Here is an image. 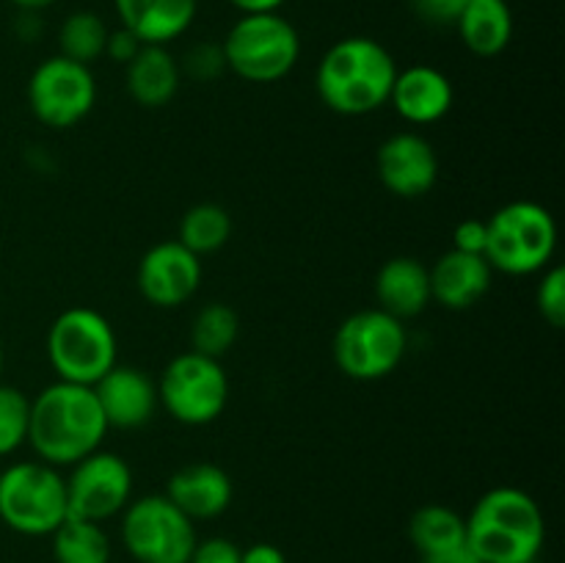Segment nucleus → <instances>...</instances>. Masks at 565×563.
Returning a JSON list of instances; mask_svg holds the SVG:
<instances>
[{
  "mask_svg": "<svg viewBox=\"0 0 565 563\" xmlns=\"http://www.w3.org/2000/svg\"><path fill=\"white\" fill-rule=\"evenodd\" d=\"M108 419L92 386L55 381L31 397L28 445L50 467H72L99 450L108 436Z\"/></svg>",
  "mask_w": 565,
  "mask_h": 563,
  "instance_id": "nucleus-1",
  "label": "nucleus"
},
{
  "mask_svg": "<svg viewBox=\"0 0 565 563\" xmlns=\"http://www.w3.org/2000/svg\"><path fill=\"white\" fill-rule=\"evenodd\" d=\"M395 75V55L384 44L370 36H345L320 59L315 88L334 114L364 116L390 103Z\"/></svg>",
  "mask_w": 565,
  "mask_h": 563,
  "instance_id": "nucleus-2",
  "label": "nucleus"
},
{
  "mask_svg": "<svg viewBox=\"0 0 565 563\" xmlns=\"http://www.w3.org/2000/svg\"><path fill=\"white\" fill-rule=\"evenodd\" d=\"M463 519L467 546L480 563H535L544 550V511L516 486L486 491Z\"/></svg>",
  "mask_w": 565,
  "mask_h": 563,
  "instance_id": "nucleus-3",
  "label": "nucleus"
},
{
  "mask_svg": "<svg viewBox=\"0 0 565 563\" xmlns=\"http://www.w3.org/2000/svg\"><path fill=\"white\" fill-rule=\"evenodd\" d=\"M557 252L555 215L539 202H508L486 221L483 257L500 274L530 276L550 268Z\"/></svg>",
  "mask_w": 565,
  "mask_h": 563,
  "instance_id": "nucleus-4",
  "label": "nucleus"
},
{
  "mask_svg": "<svg viewBox=\"0 0 565 563\" xmlns=\"http://www.w3.org/2000/svg\"><path fill=\"white\" fill-rule=\"evenodd\" d=\"M47 362L58 381L94 386L119 364V340L103 312L70 307L47 329Z\"/></svg>",
  "mask_w": 565,
  "mask_h": 563,
  "instance_id": "nucleus-5",
  "label": "nucleus"
},
{
  "mask_svg": "<svg viewBox=\"0 0 565 563\" xmlns=\"http://www.w3.org/2000/svg\"><path fill=\"white\" fill-rule=\"evenodd\" d=\"M226 70L248 83H276L296 70L301 36L279 11L241 14L221 42Z\"/></svg>",
  "mask_w": 565,
  "mask_h": 563,
  "instance_id": "nucleus-6",
  "label": "nucleus"
},
{
  "mask_svg": "<svg viewBox=\"0 0 565 563\" xmlns=\"http://www.w3.org/2000/svg\"><path fill=\"white\" fill-rule=\"evenodd\" d=\"M70 517L66 480L44 461H14L0 469V522L20 535H53Z\"/></svg>",
  "mask_w": 565,
  "mask_h": 563,
  "instance_id": "nucleus-7",
  "label": "nucleus"
},
{
  "mask_svg": "<svg viewBox=\"0 0 565 563\" xmlns=\"http://www.w3.org/2000/svg\"><path fill=\"white\" fill-rule=\"evenodd\" d=\"M408 351V331L403 320L379 307L359 309L337 329L331 353L348 379L379 381L395 373Z\"/></svg>",
  "mask_w": 565,
  "mask_h": 563,
  "instance_id": "nucleus-8",
  "label": "nucleus"
},
{
  "mask_svg": "<svg viewBox=\"0 0 565 563\" xmlns=\"http://www.w3.org/2000/svg\"><path fill=\"white\" fill-rule=\"evenodd\" d=\"M158 401L177 423L210 425L230 403V375L221 359L204 353H177L158 379Z\"/></svg>",
  "mask_w": 565,
  "mask_h": 563,
  "instance_id": "nucleus-9",
  "label": "nucleus"
},
{
  "mask_svg": "<svg viewBox=\"0 0 565 563\" xmlns=\"http://www.w3.org/2000/svg\"><path fill=\"white\" fill-rule=\"evenodd\" d=\"M121 541L136 563H188L196 528L166 495H147L121 511Z\"/></svg>",
  "mask_w": 565,
  "mask_h": 563,
  "instance_id": "nucleus-10",
  "label": "nucleus"
},
{
  "mask_svg": "<svg viewBox=\"0 0 565 563\" xmlns=\"http://www.w3.org/2000/svg\"><path fill=\"white\" fill-rule=\"evenodd\" d=\"M97 103L92 66L64 55H50L28 77V108L53 130H66L86 119Z\"/></svg>",
  "mask_w": 565,
  "mask_h": 563,
  "instance_id": "nucleus-11",
  "label": "nucleus"
},
{
  "mask_svg": "<svg viewBox=\"0 0 565 563\" xmlns=\"http://www.w3.org/2000/svg\"><path fill=\"white\" fill-rule=\"evenodd\" d=\"M66 475V506L70 517L99 522L119 517L132 500V469L119 453L94 450Z\"/></svg>",
  "mask_w": 565,
  "mask_h": 563,
  "instance_id": "nucleus-12",
  "label": "nucleus"
},
{
  "mask_svg": "<svg viewBox=\"0 0 565 563\" xmlns=\"http://www.w3.org/2000/svg\"><path fill=\"white\" fill-rule=\"evenodd\" d=\"M202 257L188 252L180 241H163L147 248L138 263V293L152 307L177 309L196 296L202 285Z\"/></svg>",
  "mask_w": 565,
  "mask_h": 563,
  "instance_id": "nucleus-13",
  "label": "nucleus"
},
{
  "mask_svg": "<svg viewBox=\"0 0 565 563\" xmlns=\"http://www.w3.org/2000/svg\"><path fill=\"white\" fill-rule=\"evenodd\" d=\"M375 169L386 191L401 199H419L439 180V155L428 138L403 130L381 144Z\"/></svg>",
  "mask_w": 565,
  "mask_h": 563,
  "instance_id": "nucleus-14",
  "label": "nucleus"
},
{
  "mask_svg": "<svg viewBox=\"0 0 565 563\" xmlns=\"http://www.w3.org/2000/svg\"><path fill=\"white\" fill-rule=\"evenodd\" d=\"M103 408L108 428L136 431L147 425L158 412V381L132 364H114L92 386Z\"/></svg>",
  "mask_w": 565,
  "mask_h": 563,
  "instance_id": "nucleus-15",
  "label": "nucleus"
},
{
  "mask_svg": "<svg viewBox=\"0 0 565 563\" xmlns=\"http://www.w3.org/2000/svg\"><path fill=\"white\" fill-rule=\"evenodd\" d=\"M390 103L408 125H434L450 114L456 88L450 77L436 66L414 64L408 70H397Z\"/></svg>",
  "mask_w": 565,
  "mask_h": 563,
  "instance_id": "nucleus-16",
  "label": "nucleus"
},
{
  "mask_svg": "<svg viewBox=\"0 0 565 563\" xmlns=\"http://www.w3.org/2000/svg\"><path fill=\"white\" fill-rule=\"evenodd\" d=\"M166 497L191 522H207V519H218L232 506L235 486H232L230 472L218 464L199 461L171 475L166 484Z\"/></svg>",
  "mask_w": 565,
  "mask_h": 563,
  "instance_id": "nucleus-17",
  "label": "nucleus"
},
{
  "mask_svg": "<svg viewBox=\"0 0 565 563\" xmlns=\"http://www.w3.org/2000/svg\"><path fill=\"white\" fill-rule=\"evenodd\" d=\"M428 274L430 298L456 312L475 307L489 293L491 279H494V268L483 254H467L458 248L441 254L434 268H428Z\"/></svg>",
  "mask_w": 565,
  "mask_h": 563,
  "instance_id": "nucleus-18",
  "label": "nucleus"
},
{
  "mask_svg": "<svg viewBox=\"0 0 565 563\" xmlns=\"http://www.w3.org/2000/svg\"><path fill=\"white\" fill-rule=\"evenodd\" d=\"M121 28L143 44H171L193 25L199 0H114Z\"/></svg>",
  "mask_w": 565,
  "mask_h": 563,
  "instance_id": "nucleus-19",
  "label": "nucleus"
},
{
  "mask_svg": "<svg viewBox=\"0 0 565 563\" xmlns=\"http://www.w3.org/2000/svg\"><path fill=\"white\" fill-rule=\"evenodd\" d=\"M375 301H379V309L395 315L397 320L423 315L434 301L428 265L414 257L386 259L375 276Z\"/></svg>",
  "mask_w": 565,
  "mask_h": 563,
  "instance_id": "nucleus-20",
  "label": "nucleus"
},
{
  "mask_svg": "<svg viewBox=\"0 0 565 563\" xmlns=\"http://www.w3.org/2000/svg\"><path fill=\"white\" fill-rule=\"evenodd\" d=\"M127 92L141 108H163L177 97L182 83L180 61L163 44H143L125 66Z\"/></svg>",
  "mask_w": 565,
  "mask_h": 563,
  "instance_id": "nucleus-21",
  "label": "nucleus"
},
{
  "mask_svg": "<svg viewBox=\"0 0 565 563\" xmlns=\"http://www.w3.org/2000/svg\"><path fill=\"white\" fill-rule=\"evenodd\" d=\"M463 47L478 59L505 53L513 39V14L508 0H469L456 20Z\"/></svg>",
  "mask_w": 565,
  "mask_h": 563,
  "instance_id": "nucleus-22",
  "label": "nucleus"
},
{
  "mask_svg": "<svg viewBox=\"0 0 565 563\" xmlns=\"http://www.w3.org/2000/svg\"><path fill=\"white\" fill-rule=\"evenodd\" d=\"M408 539L419 557L452 550V546L467 544V519L456 508L430 502V506L417 508L408 519Z\"/></svg>",
  "mask_w": 565,
  "mask_h": 563,
  "instance_id": "nucleus-23",
  "label": "nucleus"
},
{
  "mask_svg": "<svg viewBox=\"0 0 565 563\" xmlns=\"http://www.w3.org/2000/svg\"><path fill=\"white\" fill-rule=\"evenodd\" d=\"M110 539L99 522L66 517L53 530L55 563H110Z\"/></svg>",
  "mask_w": 565,
  "mask_h": 563,
  "instance_id": "nucleus-24",
  "label": "nucleus"
},
{
  "mask_svg": "<svg viewBox=\"0 0 565 563\" xmlns=\"http://www.w3.org/2000/svg\"><path fill=\"white\" fill-rule=\"evenodd\" d=\"M232 237V215L230 210L221 208L215 202H202L193 204L180 221V232H177V241L193 252L196 257L204 254H215L218 248H224Z\"/></svg>",
  "mask_w": 565,
  "mask_h": 563,
  "instance_id": "nucleus-25",
  "label": "nucleus"
},
{
  "mask_svg": "<svg viewBox=\"0 0 565 563\" xmlns=\"http://www.w3.org/2000/svg\"><path fill=\"white\" fill-rule=\"evenodd\" d=\"M241 334V318L230 304H204L191 326V351L221 359Z\"/></svg>",
  "mask_w": 565,
  "mask_h": 563,
  "instance_id": "nucleus-26",
  "label": "nucleus"
},
{
  "mask_svg": "<svg viewBox=\"0 0 565 563\" xmlns=\"http://www.w3.org/2000/svg\"><path fill=\"white\" fill-rule=\"evenodd\" d=\"M108 25L94 11H72L58 31V44L64 59L77 61V64L92 66L94 61L105 55V42H108Z\"/></svg>",
  "mask_w": 565,
  "mask_h": 563,
  "instance_id": "nucleus-27",
  "label": "nucleus"
},
{
  "mask_svg": "<svg viewBox=\"0 0 565 563\" xmlns=\"http://www.w3.org/2000/svg\"><path fill=\"white\" fill-rule=\"evenodd\" d=\"M28 419H31V397L0 381V458L28 445Z\"/></svg>",
  "mask_w": 565,
  "mask_h": 563,
  "instance_id": "nucleus-28",
  "label": "nucleus"
},
{
  "mask_svg": "<svg viewBox=\"0 0 565 563\" xmlns=\"http://www.w3.org/2000/svg\"><path fill=\"white\" fill-rule=\"evenodd\" d=\"M535 304L539 312L552 329H563L565 326V270L563 265H550L544 268V276L535 290Z\"/></svg>",
  "mask_w": 565,
  "mask_h": 563,
  "instance_id": "nucleus-29",
  "label": "nucleus"
},
{
  "mask_svg": "<svg viewBox=\"0 0 565 563\" xmlns=\"http://www.w3.org/2000/svg\"><path fill=\"white\" fill-rule=\"evenodd\" d=\"M182 75H191L193 81H210V77H218L226 70L224 50L221 44L199 42L188 50L185 61L180 64Z\"/></svg>",
  "mask_w": 565,
  "mask_h": 563,
  "instance_id": "nucleus-30",
  "label": "nucleus"
},
{
  "mask_svg": "<svg viewBox=\"0 0 565 563\" xmlns=\"http://www.w3.org/2000/svg\"><path fill=\"white\" fill-rule=\"evenodd\" d=\"M241 552L243 550L235 541L224 539V535H213V539L196 541L188 563H241Z\"/></svg>",
  "mask_w": 565,
  "mask_h": 563,
  "instance_id": "nucleus-31",
  "label": "nucleus"
},
{
  "mask_svg": "<svg viewBox=\"0 0 565 563\" xmlns=\"http://www.w3.org/2000/svg\"><path fill=\"white\" fill-rule=\"evenodd\" d=\"M467 3L469 0H414V9L423 20L436 22V25H456Z\"/></svg>",
  "mask_w": 565,
  "mask_h": 563,
  "instance_id": "nucleus-32",
  "label": "nucleus"
},
{
  "mask_svg": "<svg viewBox=\"0 0 565 563\" xmlns=\"http://www.w3.org/2000/svg\"><path fill=\"white\" fill-rule=\"evenodd\" d=\"M452 248L467 254H483L486 252V221L480 219H463L452 232Z\"/></svg>",
  "mask_w": 565,
  "mask_h": 563,
  "instance_id": "nucleus-33",
  "label": "nucleus"
},
{
  "mask_svg": "<svg viewBox=\"0 0 565 563\" xmlns=\"http://www.w3.org/2000/svg\"><path fill=\"white\" fill-rule=\"evenodd\" d=\"M143 47L141 39L136 33H130L127 28H119V31H110L108 33V42H105V55L116 64H130L132 59L138 55V50Z\"/></svg>",
  "mask_w": 565,
  "mask_h": 563,
  "instance_id": "nucleus-34",
  "label": "nucleus"
},
{
  "mask_svg": "<svg viewBox=\"0 0 565 563\" xmlns=\"http://www.w3.org/2000/svg\"><path fill=\"white\" fill-rule=\"evenodd\" d=\"M241 563H287V557L279 546L259 541V544H252L241 552Z\"/></svg>",
  "mask_w": 565,
  "mask_h": 563,
  "instance_id": "nucleus-35",
  "label": "nucleus"
},
{
  "mask_svg": "<svg viewBox=\"0 0 565 563\" xmlns=\"http://www.w3.org/2000/svg\"><path fill=\"white\" fill-rule=\"evenodd\" d=\"M419 563H480V561L475 557V552L469 550L467 544H461L445 552H434V555H423L419 557Z\"/></svg>",
  "mask_w": 565,
  "mask_h": 563,
  "instance_id": "nucleus-36",
  "label": "nucleus"
},
{
  "mask_svg": "<svg viewBox=\"0 0 565 563\" xmlns=\"http://www.w3.org/2000/svg\"><path fill=\"white\" fill-rule=\"evenodd\" d=\"M235 6L241 14H259V11H279L285 0H226Z\"/></svg>",
  "mask_w": 565,
  "mask_h": 563,
  "instance_id": "nucleus-37",
  "label": "nucleus"
},
{
  "mask_svg": "<svg viewBox=\"0 0 565 563\" xmlns=\"http://www.w3.org/2000/svg\"><path fill=\"white\" fill-rule=\"evenodd\" d=\"M9 3H14L17 9L22 11H42L47 9V6H53L55 0H9Z\"/></svg>",
  "mask_w": 565,
  "mask_h": 563,
  "instance_id": "nucleus-38",
  "label": "nucleus"
},
{
  "mask_svg": "<svg viewBox=\"0 0 565 563\" xmlns=\"http://www.w3.org/2000/svg\"><path fill=\"white\" fill-rule=\"evenodd\" d=\"M0 373H3V346H0Z\"/></svg>",
  "mask_w": 565,
  "mask_h": 563,
  "instance_id": "nucleus-39",
  "label": "nucleus"
},
{
  "mask_svg": "<svg viewBox=\"0 0 565 563\" xmlns=\"http://www.w3.org/2000/svg\"><path fill=\"white\" fill-rule=\"evenodd\" d=\"M0 469H3V467H0Z\"/></svg>",
  "mask_w": 565,
  "mask_h": 563,
  "instance_id": "nucleus-40",
  "label": "nucleus"
}]
</instances>
